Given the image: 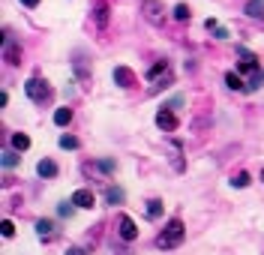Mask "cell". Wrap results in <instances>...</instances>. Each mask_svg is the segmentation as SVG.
I'll return each instance as SVG.
<instances>
[{
	"instance_id": "cell-1",
	"label": "cell",
	"mask_w": 264,
	"mask_h": 255,
	"mask_svg": "<svg viewBox=\"0 0 264 255\" xmlns=\"http://www.w3.org/2000/svg\"><path fill=\"white\" fill-rule=\"evenodd\" d=\"M183 234H186L183 222H180L177 216H174V219H168V225L162 228V234L156 237V246H159V249H174V246H180V243H183Z\"/></svg>"
},
{
	"instance_id": "cell-2",
	"label": "cell",
	"mask_w": 264,
	"mask_h": 255,
	"mask_svg": "<svg viewBox=\"0 0 264 255\" xmlns=\"http://www.w3.org/2000/svg\"><path fill=\"white\" fill-rule=\"evenodd\" d=\"M138 12H141L150 24H162V21H165V6H162V0H138Z\"/></svg>"
},
{
	"instance_id": "cell-3",
	"label": "cell",
	"mask_w": 264,
	"mask_h": 255,
	"mask_svg": "<svg viewBox=\"0 0 264 255\" xmlns=\"http://www.w3.org/2000/svg\"><path fill=\"white\" fill-rule=\"evenodd\" d=\"M24 93H27V99H30V102H36V105H42V102L51 96L48 84H45L42 78H30V81L24 84Z\"/></svg>"
},
{
	"instance_id": "cell-4",
	"label": "cell",
	"mask_w": 264,
	"mask_h": 255,
	"mask_svg": "<svg viewBox=\"0 0 264 255\" xmlns=\"http://www.w3.org/2000/svg\"><path fill=\"white\" fill-rule=\"evenodd\" d=\"M111 78H114V84H117V87H123V90L135 87V72L129 69V66H114Z\"/></svg>"
},
{
	"instance_id": "cell-5",
	"label": "cell",
	"mask_w": 264,
	"mask_h": 255,
	"mask_svg": "<svg viewBox=\"0 0 264 255\" xmlns=\"http://www.w3.org/2000/svg\"><path fill=\"white\" fill-rule=\"evenodd\" d=\"M156 126H159L162 132H174V129H177V117H174V111L168 105H162L159 111H156Z\"/></svg>"
},
{
	"instance_id": "cell-6",
	"label": "cell",
	"mask_w": 264,
	"mask_h": 255,
	"mask_svg": "<svg viewBox=\"0 0 264 255\" xmlns=\"http://www.w3.org/2000/svg\"><path fill=\"white\" fill-rule=\"evenodd\" d=\"M117 225H120V228H117V234H120V237H123V240H126V243H132L135 237H138V225L132 222V219H129L126 213L120 216V222H117Z\"/></svg>"
},
{
	"instance_id": "cell-7",
	"label": "cell",
	"mask_w": 264,
	"mask_h": 255,
	"mask_svg": "<svg viewBox=\"0 0 264 255\" xmlns=\"http://www.w3.org/2000/svg\"><path fill=\"white\" fill-rule=\"evenodd\" d=\"M108 12H111L108 0H96V6H93V21H96V27H99V30L108 27Z\"/></svg>"
},
{
	"instance_id": "cell-8",
	"label": "cell",
	"mask_w": 264,
	"mask_h": 255,
	"mask_svg": "<svg viewBox=\"0 0 264 255\" xmlns=\"http://www.w3.org/2000/svg\"><path fill=\"white\" fill-rule=\"evenodd\" d=\"M180 153H183L180 141H171V144H168V159H171V168H174L177 174H180V171H186V162H183Z\"/></svg>"
},
{
	"instance_id": "cell-9",
	"label": "cell",
	"mask_w": 264,
	"mask_h": 255,
	"mask_svg": "<svg viewBox=\"0 0 264 255\" xmlns=\"http://www.w3.org/2000/svg\"><path fill=\"white\" fill-rule=\"evenodd\" d=\"M72 204H75V207H81V210H90L93 204H96V198H93L90 189H75V192H72Z\"/></svg>"
},
{
	"instance_id": "cell-10",
	"label": "cell",
	"mask_w": 264,
	"mask_h": 255,
	"mask_svg": "<svg viewBox=\"0 0 264 255\" xmlns=\"http://www.w3.org/2000/svg\"><path fill=\"white\" fill-rule=\"evenodd\" d=\"M3 42H6V48H3V60H6L9 66H18V63H21V48L15 45V42H9V36H3Z\"/></svg>"
},
{
	"instance_id": "cell-11",
	"label": "cell",
	"mask_w": 264,
	"mask_h": 255,
	"mask_svg": "<svg viewBox=\"0 0 264 255\" xmlns=\"http://www.w3.org/2000/svg\"><path fill=\"white\" fill-rule=\"evenodd\" d=\"M57 162L54 159H39V165H36V174L39 177H45V180H51V177H57Z\"/></svg>"
},
{
	"instance_id": "cell-12",
	"label": "cell",
	"mask_w": 264,
	"mask_h": 255,
	"mask_svg": "<svg viewBox=\"0 0 264 255\" xmlns=\"http://www.w3.org/2000/svg\"><path fill=\"white\" fill-rule=\"evenodd\" d=\"M246 15L249 18H264V0H249L246 3Z\"/></svg>"
},
{
	"instance_id": "cell-13",
	"label": "cell",
	"mask_w": 264,
	"mask_h": 255,
	"mask_svg": "<svg viewBox=\"0 0 264 255\" xmlns=\"http://www.w3.org/2000/svg\"><path fill=\"white\" fill-rule=\"evenodd\" d=\"M69 120H72V108H57L54 111V123L57 126H69Z\"/></svg>"
},
{
	"instance_id": "cell-14",
	"label": "cell",
	"mask_w": 264,
	"mask_h": 255,
	"mask_svg": "<svg viewBox=\"0 0 264 255\" xmlns=\"http://www.w3.org/2000/svg\"><path fill=\"white\" fill-rule=\"evenodd\" d=\"M57 144H60L63 150H78V147H81V141L75 138V135H60V141H57Z\"/></svg>"
},
{
	"instance_id": "cell-15",
	"label": "cell",
	"mask_w": 264,
	"mask_h": 255,
	"mask_svg": "<svg viewBox=\"0 0 264 255\" xmlns=\"http://www.w3.org/2000/svg\"><path fill=\"white\" fill-rule=\"evenodd\" d=\"M159 213H162V201L159 198H150L147 201V216L150 219H159Z\"/></svg>"
},
{
	"instance_id": "cell-16",
	"label": "cell",
	"mask_w": 264,
	"mask_h": 255,
	"mask_svg": "<svg viewBox=\"0 0 264 255\" xmlns=\"http://www.w3.org/2000/svg\"><path fill=\"white\" fill-rule=\"evenodd\" d=\"M12 147H15V150H27V147H30V138H27L24 132H15V135H12Z\"/></svg>"
},
{
	"instance_id": "cell-17",
	"label": "cell",
	"mask_w": 264,
	"mask_h": 255,
	"mask_svg": "<svg viewBox=\"0 0 264 255\" xmlns=\"http://www.w3.org/2000/svg\"><path fill=\"white\" fill-rule=\"evenodd\" d=\"M18 153H21V150H15V147H12V150H3V165H6V168H15V165H18Z\"/></svg>"
},
{
	"instance_id": "cell-18",
	"label": "cell",
	"mask_w": 264,
	"mask_h": 255,
	"mask_svg": "<svg viewBox=\"0 0 264 255\" xmlns=\"http://www.w3.org/2000/svg\"><path fill=\"white\" fill-rule=\"evenodd\" d=\"M51 231H54V222H51V219H39V222H36V234L39 237H48Z\"/></svg>"
},
{
	"instance_id": "cell-19",
	"label": "cell",
	"mask_w": 264,
	"mask_h": 255,
	"mask_svg": "<svg viewBox=\"0 0 264 255\" xmlns=\"http://www.w3.org/2000/svg\"><path fill=\"white\" fill-rule=\"evenodd\" d=\"M105 198H108V204H120V201H123V189L108 186V189H105Z\"/></svg>"
},
{
	"instance_id": "cell-20",
	"label": "cell",
	"mask_w": 264,
	"mask_h": 255,
	"mask_svg": "<svg viewBox=\"0 0 264 255\" xmlns=\"http://www.w3.org/2000/svg\"><path fill=\"white\" fill-rule=\"evenodd\" d=\"M225 84H228L231 90H246V84H243L240 75H234V72H228V75H225Z\"/></svg>"
},
{
	"instance_id": "cell-21",
	"label": "cell",
	"mask_w": 264,
	"mask_h": 255,
	"mask_svg": "<svg viewBox=\"0 0 264 255\" xmlns=\"http://www.w3.org/2000/svg\"><path fill=\"white\" fill-rule=\"evenodd\" d=\"M162 72H168V63H165V60H159V63H153V66H150V72H147V78H159Z\"/></svg>"
},
{
	"instance_id": "cell-22",
	"label": "cell",
	"mask_w": 264,
	"mask_h": 255,
	"mask_svg": "<svg viewBox=\"0 0 264 255\" xmlns=\"http://www.w3.org/2000/svg\"><path fill=\"white\" fill-rule=\"evenodd\" d=\"M171 15H174V18H177V21H189V6H186V3H177Z\"/></svg>"
},
{
	"instance_id": "cell-23",
	"label": "cell",
	"mask_w": 264,
	"mask_h": 255,
	"mask_svg": "<svg viewBox=\"0 0 264 255\" xmlns=\"http://www.w3.org/2000/svg\"><path fill=\"white\" fill-rule=\"evenodd\" d=\"M249 180H252L249 174H246V171H240V174L231 180V186H237V189H246V186H249Z\"/></svg>"
},
{
	"instance_id": "cell-24",
	"label": "cell",
	"mask_w": 264,
	"mask_h": 255,
	"mask_svg": "<svg viewBox=\"0 0 264 255\" xmlns=\"http://www.w3.org/2000/svg\"><path fill=\"white\" fill-rule=\"evenodd\" d=\"M72 210H75V204H72V198H69V201H63V204H60V207H57V213H60V216H66V219H69V216H72Z\"/></svg>"
},
{
	"instance_id": "cell-25",
	"label": "cell",
	"mask_w": 264,
	"mask_h": 255,
	"mask_svg": "<svg viewBox=\"0 0 264 255\" xmlns=\"http://www.w3.org/2000/svg\"><path fill=\"white\" fill-rule=\"evenodd\" d=\"M0 231H3V237H12V234H15V222H12V219H3Z\"/></svg>"
},
{
	"instance_id": "cell-26",
	"label": "cell",
	"mask_w": 264,
	"mask_h": 255,
	"mask_svg": "<svg viewBox=\"0 0 264 255\" xmlns=\"http://www.w3.org/2000/svg\"><path fill=\"white\" fill-rule=\"evenodd\" d=\"M237 54H240V57H243V60H249V63H258V57H255V54H252V51H246V48H243V45H240V48H237Z\"/></svg>"
},
{
	"instance_id": "cell-27",
	"label": "cell",
	"mask_w": 264,
	"mask_h": 255,
	"mask_svg": "<svg viewBox=\"0 0 264 255\" xmlns=\"http://www.w3.org/2000/svg\"><path fill=\"white\" fill-rule=\"evenodd\" d=\"M75 75H78L81 81H87V78H90V72H87L84 66H81V60H75Z\"/></svg>"
},
{
	"instance_id": "cell-28",
	"label": "cell",
	"mask_w": 264,
	"mask_h": 255,
	"mask_svg": "<svg viewBox=\"0 0 264 255\" xmlns=\"http://www.w3.org/2000/svg\"><path fill=\"white\" fill-rule=\"evenodd\" d=\"M99 168H102V171H114V159H99Z\"/></svg>"
},
{
	"instance_id": "cell-29",
	"label": "cell",
	"mask_w": 264,
	"mask_h": 255,
	"mask_svg": "<svg viewBox=\"0 0 264 255\" xmlns=\"http://www.w3.org/2000/svg\"><path fill=\"white\" fill-rule=\"evenodd\" d=\"M213 33H216V39H228V30H225V27H216Z\"/></svg>"
},
{
	"instance_id": "cell-30",
	"label": "cell",
	"mask_w": 264,
	"mask_h": 255,
	"mask_svg": "<svg viewBox=\"0 0 264 255\" xmlns=\"http://www.w3.org/2000/svg\"><path fill=\"white\" fill-rule=\"evenodd\" d=\"M177 105H183V96H174V99L168 102V108H177Z\"/></svg>"
},
{
	"instance_id": "cell-31",
	"label": "cell",
	"mask_w": 264,
	"mask_h": 255,
	"mask_svg": "<svg viewBox=\"0 0 264 255\" xmlns=\"http://www.w3.org/2000/svg\"><path fill=\"white\" fill-rule=\"evenodd\" d=\"M21 3H24L27 9H33V6H39V0H21Z\"/></svg>"
},
{
	"instance_id": "cell-32",
	"label": "cell",
	"mask_w": 264,
	"mask_h": 255,
	"mask_svg": "<svg viewBox=\"0 0 264 255\" xmlns=\"http://www.w3.org/2000/svg\"><path fill=\"white\" fill-rule=\"evenodd\" d=\"M63 255H84V252H81V249H66Z\"/></svg>"
},
{
	"instance_id": "cell-33",
	"label": "cell",
	"mask_w": 264,
	"mask_h": 255,
	"mask_svg": "<svg viewBox=\"0 0 264 255\" xmlns=\"http://www.w3.org/2000/svg\"><path fill=\"white\" fill-rule=\"evenodd\" d=\"M261 180H264V171H261Z\"/></svg>"
}]
</instances>
